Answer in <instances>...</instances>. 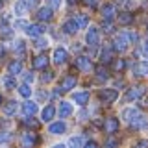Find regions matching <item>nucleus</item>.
Masks as SVG:
<instances>
[{
  "label": "nucleus",
  "mask_w": 148,
  "mask_h": 148,
  "mask_svg": "<svg viewBox=\"0 0 148 148\" xmlns=\"http://www.w3.org/2000/svg\"><path fill=\"white\" fill-rule=\"evenodd\" d=\"M128 45H132V41H130V37H128V32H124V34H119L117 37H115L113 50H117V52H126Z\"/></svg>",
  "instance_id": "1"
},
{
  "label": "nucleus",
  "mask_w": 148,
  "mask_h": 148,
  "mask_svg": "<svg viewBox=\"0 0 148 148\" xmlns=\"http://www.w3.org/2000/svg\"><path fill=\"white\" fill-rule=\"evenodd\" d=\"M119 96V92L115 89H102L100 91V100L106 102V104H111V102H115Z\"/></svg>",
  "instance_id": "2"
},
{
  "label": "nucleus",
  "mask_w": 148,
  "mask_h": 148,
  "mask_svg": "<svg viewBox=\"0 0 148 148\" xmlns=\"http://www.w3.org/2000/svg\"><path fill=\"white\" fill-rule=\"evenodd\" d=\"M87 45L89 46H98L100 43V34H98V28H91L89 32H87Z\"/></svg>",
  "instance_id": "3"
},
{
  "label": "nucleus",
  "mask_w": 148,
  "mask_h": 148,
  "mask_svg": "<svg viewBox=\"0 0 148 148\" xmlns=\"http://www.w3.org/2000/svg\"><path fill=\"white\" fill-rule=\"evenodd\" d=\"M143 95H145V87H143V85L132 87V89L126 92V100H130V102H132V100H139Z\"/></svg>",
  "instance_id": "4"
},
{
  "label": "nucleus",
  "mask_w": 148,
  "mask_h": 148,
  "mask_svg": "<svg viewBox=\"0 0 148 148\" xmlns=\"http://www.w3.org/2000/svg\"><path fill=\"white\" fill-rule=\"evenodd\" d=\"M61 30H63L67 35H74L78 30H80V24L76 22V18H72V21H67V22H65V24L61 26Z\"/></svg>",
  "instance_id": "5"
},
{
  "label": "nucleus",
  "mask_w": 148,
  "mask_h": 148,
  "mask_svg": "<svg viewBox=\"0 0 148 148\" xmlns=\"http://www.w3.org/2000/svg\"><path fill=\"white\" fill-rule=\"evenodd\" d=\"M76 65H78V69H80V71H83V72H91V71H92L91 59L85 58V56H80V58L76 59Z\"/></svg>",
  "instance_id": "6"
},
{
  "label": "nucleus",
  "mask_w": 148,
  "mask_h": 148,
  "mask_svg": "<svg viewBox=\"0 0 148 148\" xmlns=\"http://www.w3.org/2000/svg\"><path fill=\"white\" fill-rule=\"evenodd\" d=\"M67 58H69L67 50L61 48V46L54 50V63H56V65H61V63H65V61H67Z\"/></svg>",
  "instance_id": "7"
},
{
  "label": "nucleus",
  "mask_w": 148,
  "mask_h": 148,
  "mask_svg": "<svg viewBox=\"0 0 148 148\" xmlns=\"http://www.w3.org/2000/svg\"><path fill=\"white\" fill-rule=\"evenodd\" d=\"M74 85H76V78L74 76H65L61 80V83H59V89L61 91H71Z\"/></svg>",
  "instance_id": "8"
},
{
  "label": "nucleus",
  "mask_w": 148,
  "mask_h": 148,
  "mask_svg": "<svg viewBox=\"0 0 148 148\" xmlns=\"http://www.w3.org/2000/svg\"><path fill=\"white\" fill-rule=\"evenodd\" d=\"M43 32H45V28L39 24H30L26 28V35H30V37H41Z\"/></svg>",
  "instance_id": "9"
},
{
  "label": "nucleus",
  "mask_w": 148,
  "mask_h": 148,
  "mask_svg": "<svg viewBox=\"0 0 148 148\" xmlns=\"http://www.w3.org/2000/svg\"><path fill=\"white\" fill-rule=\"evenodd\" d=\"M30 0H17V4H15V13L17 15H24V13L30 9Z\"/></svg>",
  "instance_id": "10"
},
{
  "label": "nucleus",
  "mask_w": 148,
  "mask_h": 148,
  "mask_svg": "<svg viewBox=\"0 0 148 148\" xmlns=\"http://www.w3.org/2000/svg\"><path fill=\"white\" fill-rule=\"evenodd\" d=\"M119 126H120V124H119L117 119H113V117L106 119V133H117Z\"/></svg>",
  "instance_id": "11"
},
{
  "label": "nucleus",
  "mask_w": 148,
  "mask_h": 148,
  "mask_svg": "<svg viewBox=\"0 0 148 148\" xmlns=\"http://www.w3.org/2000/svg\"><path fill=\"white\" fill-rule=\"evenodd\" d=\"M102 17H104V21H108V22L115 17V6L113 4H106V6L102 8Z\"/></svg>",
  "instance_id": "12"
},
{
  "label": "nucleus",
  "mask_w": 148,
  "mask_h": 148,
  "mask_svg": "<svg viewBox=\"0 0 148 148\" xmlns=\"http://www.w3.org/2000/svg\"><path fill=\"white\" fill-rule=\"evenodd\" d=\"M56 117V108L54 106H46V108L43 109V113H41V119L45 120V122H50Z\"/></svg>",
  "instance_id": "13"
},
{
  "label": "nucleus",
  "mask_w": 148,
  "mask_h": 148,
  "mask_svg": "<svg viewBox=\"0 0 148 148\" xmlns=\"http://www.w3.org/2000/svg\"><path fill=\"white\" fill-rule=\"evenodd\" d=\"M139 115H141V113H139L137 108H130V109H124L122 111V119L126 120V122H132V120L135 119V117H139Z\"/></svg>",
  "instance_id": "14"
},
{
  "label": "nucleus",
  "mask_w": 148,
  "mask_h": 148,
  "mask_svg": "<svg viewBox=\"0 0 148 148\" xmlns=\"http://www.w3.org/2000/svg\"><path fill=\"white\" fill-rule=\"evenodd\" d=\"M67 130V126H65V122H54V124H50V128H48V132L52 133V135H61V133Z\"/></svg>",
  "instance_id": "15"
},
{
  "label": "nucleus",
  "mask_w": 148,
  "mask_h": 148,
  "mask_svg": "<svg viewBox=\"0 0 148 148\" xmlns=\"http://www.w3.org/2000/svg\"><path fill=\"white\" fill-rule=\"evenodd\" d=\"M72 100L76 102V104H80V106H85L87 102H89V92H74L72 95Z\"/></svg>",
  "instance_id": "16"
},
{
  "label": "nucleus",
  "mask_w": 148,
  "mask_h": 148,
  "mask_svg": "<svg viewBox=\"0 0 148 148\" xmlns=\"http://www.w3.org/2000/svg\"><path fill=\"white\" fill-rule=\"evenodd\" d=\"M37 18L39 21H50L52 18V8H41L39 11H37Z\"/></svg>",
  "instance_id": "17"
},
{
  "label": "nucleus",
  "mask_w": 148,
  "mask_h": 148,
  "mask_svg": "<svg viewBox=\"0 0 148 148\" xmlns=\"http://www.w3.org/2000/svg\"><path fill=\"white\" fill-rule=\"evenodd\" d=\"M133 72H135L137 76H146L148 74V61H139L135 65V69H133Z\"/></svg>",
  "instance_id": "18"
},
{
  "label": "nucleus",
  "mask_w": 148,
  "mask_h": 148,
  "mask_svg": "<svg viewBox=\"0 0 148 148\" xmlns=\"http://www.w3.org/2000/svg\"><path fill=\"white\" fill-rule=\"evenodd\" d=\"M22 111H24V113L28 115V117H34V115L37 113V104L35 102H24V104H22Z\"/></svg>",
  "instance_id": "19"
},
{
  "label": "nucleus",
  "mask_w": 148,
  "mask_h": 148,
  "mask_svg": "<svg viewBox=\"0 0 148 148\" xmlns=\"http://www.w3.org/2000/svg\"><path fill=\"white\" fill-rule=\"evenodd\" d=\"M15 111H17V102H8L6 106L2 108V113L6 115V117H11V115H15Z\"/></svg>",
  "instance_id": "20"
},
{
  "label": "nucleus",
  "mask_w": 148,
  "mask_h": 148,
  "mask_svg": "<svg viewBox=\"0 0 148 148\" xmlns=\"http://www.w3.org/2000/svg\"><path fill=\"white\" fill-rule=\"evenodd\" d=\"M59 115H61V119H67L69 115H72V106L69 104V102H61V106H59Z\"/></svg>",
  "instance_id": "21"
},
{
  "label": "nucleus",
  "mask_w": 148,
  "mask_h": 148,
  "mask_svg": "<svg viewBox=\"0 0 148 148\" xmlns=\"http://www.w3.org/2000/svg\"><path fill=\"white\" fill-rule=\"evenodd\" d=\"M46 65H48V58L46 56H37L34 59V69H46Z\"/></svg>",
  "instance_id": "22"
},
{
  "label": "nucleus",
  "mask_w": 148,
  "mask_h": 148,
  "mask_svg": "<svg viewBox=\"0 0 148 148\" xmlns=\"http://www.w3.org/2000/svg\"><path fill=\"white\" fill-rule=\"evenodd\" d=\"M8 71H9V74L17 76V74L22 72V63L21 61H11V63H9V67H8Z\"/></svg>",
  "instance_id": "23"
},
{
  "label": "nucleus",
  "mask_w": 148,
  "mask_h": 148,
  "mask_svg": "<svg viewBox=\"0 0 148 148\" xmlns=\"http://www.w3.org/2000/svg\"><path fill=\"white\" fill-rule=\"evenodd\" d=\"M35 143H37V135H35V133H24V135H22V145H24V146L35 145Z\"/></svg>",
  "instance_id": "24"
},
{
  "label": "nucleus",
  "mask_w": 148,
  "mask_h": 148,
  "mask_svg": "<svg viewBox=\"0 0 148 148\" xmlns=\"http://www.w3.org/2000/svg\"><path fill=\"white\" fill-rule=\"evenodd\" d=\"M95 72H96V78H98V80H102V82L109 78V74H108V71H106L104 67H96V69H95Z\"/></svg>",
  "instance_id": "25"
},
{
  "label": "nucleus",
  "mask_w": 148,
  "mask_h": 148,
  "mask_svg": "<svg viewBox=\"0 0 148 148\" xmlns=\"http://www.w3.org/2000/svg\"><path fill=\"white\" fill-rule=\"evenodd\" d=\"M2 83L8 87V89H15V87H17V82L13 80V74H9V76H6V78L2 80Z\"/></svg>",
  "instance_id": "26"
},
{
  "label": "nucleus",
  "mask_w": 148,
  "mask_h": 148,
  "mask_svg": "<svg viewBox=\"0 0 148 148\" xmlns=\"http://www.w3.org/2000/svg\"><path fill=\"white\" fill-rule=\"evenodd\" d=\"M132 124H133L135 128H145V126H146V117L139 115V117H135V119L132 120Z\"/></svg>",
  "instance_id": "27"
},
{
  "label": "nucleus",
  "mask_w": 148,
  "mask_h": 148,
  "mask_svg": "<svg viewBox=\"0 0 148 148\" xmlns=\"http://www.w3.org/2000/svg\"><path fill=\"white\" fill-rule=\"evenodd\" d=\"M74 18H76V22L80 24V28H85V26H87V22H89L87 15H83V13H78V15L74 17Z\"/></svg>",
  "instance_id": "28"
},
{
  "label": "nucleus",
  "mask_w": 148,
  "mask_h": 148,
  "mask_svg": "<svg viewBox=\"0 0 148 148\" xmlns=\"http://www.w3.org/2000/svg\"><path fill=\"white\" fill-rule=\"evenodd\" d=\"M18 92H21V95L24 96V98H28V96L32 95V89H30V85H28V83L24 82V83H22L21 87H18Z\"/></svg>",
  "instance_id": "29"
},
{
  "label": "nucleus",
  "mask_w": 148,
  "mask_h": 148,
  "mask_svg": "<svg viewBox=\"0 0 148 148\" xmlns=\"http://www.w3.org/2000/svg\"><path fill=\"white\" fill-rule=\"evenodd\" d=\"M132 21H133V17L130 15V13H122V15L119 17V22H120V24H130Z\"/></svg>",
  "instance_id": "30"
},
{
  "label": "nucleus",
  "mask_w": 148,
  "mask_h": 148,
  "mask_svg": "<svg viewBox=\"0 0 148 148\" xmlns=\"http://www.w3.org/2000/svg\"><path fill=\"white\" fill-rule=\"evenodd\" d=\"M83 145V139L82 137H72L69 139V146H82Z\"/></svg>",
  "instance_id": "31"
},
{
  "label": "nucleus",
  "mask_w": 148,
  "mask_h": 148,
  "mask_svg": "<svg viewBox=\"0 0 148 148\" xmlns=\"http://www.w3.org/2000/svg\"><path fill=\"white\" fill-rule=\"evenodd\" d=\"M124 67H126V61H124V59H117V61L113 63V69H115V71H122Z\"/></svg>",
  "instance_id": "32"
},
{
  "label": "nucleus",
  "mask_w": 148,
  "mask_h": 148,
  "mask_svg": "<svg viewBox=\"0 0 148 148\" xmlns=\"http://www.w3.org/2000/svg\"><path fill=\"white\" fill-rule=\"evenodd\" d=\"M100 59H102V61H111V50H104V52H102L100 54Z\"/></svg>",
  "instance_id": "33"
},
{
  "label": "nucleus",
  "mask_w": 148,
  "mask_h": 148,
  "mask_svg": "<svg viewBox=\"0 0 148 148\" xmlns=\"http://www.w3.org/2000/svg\"><path fill=\"white\" fill-rule=\"evenodd\" d=\"M13 48H15L17 52H24V41H22V39L15 41V46H13Z\"/></svg>",
  "instance_id": "34"
},
{
  "label": "nucleus",
  "mask_w": 148,
  "mask_h": 148,
  "mask_svg": "<svg viewBox=\"0 0 148 148\" xmlns=\"http://www.w3.org/2000/svg\"><path fill=\"white\" fill-rule=\"evenodd\" d=\"M37 48H46V46H48V39H43V37H41V39H37Z\"/></svg>",
  "instance_id": "35"
},
{
  "label": "nucleus",
  "mask_w": 148,
  "mask_h": 148,
  "mask_svg": "<svg viewBox=\"0 0 148 148\" xmlns=\"http://www.w3.org/2000/svg\"><path fill=\"white\" fill-rule=\"evenodd\" d=\"M24 124H26V126H32V128H37V126H39V122H37V120H34V119H26Z\"/></svg>",
  "instance_id": "36"
},
{
  "label": "nucleus",
  "mask_w": 148,
  "mask_h": 148,
  "mask_svg": "<svg viewBox=\"0 0 148 148\" xmlns=\"http://www.w3.org/2000/svg\"><path fill=\"white\" fill-rule=\"evenodd\" d=\"M9 141H11L9 133H0V143H9Z\"/></svg>",
  "instance_id": "37"
},
{
  "label": "nucleus",
  "mask_w": 148,
  "mask_h": 148,
  "mask_svg": "<svg viewBox=\"0 0 148 148\" xmlns=\"http://www.w3.org/2000/svg\"><path fill=\"white\" fill-rule=\"evenodd\" d=\"M50 8H52V9H56V8H59V6H61V2H59V0H50Z\"/></svg>",
  "instance_id": "38"
},
{
  "label": "nucleus",
  "mask_w": 148,
  "mask_h": 148,
  "mask_svg": "<svg viewBox=\"0 0 148 148\" xmlns=\"http://www.w3.org/2000/svg\"><path fill=\"white\" fill-rule=\"evenodd\" d=\"M24 82H26V83H32V82H34V74H32V72H26Z\"/></svg>",
  "instance_id": "39"
},
{
  "label": "nucleus",
  "mask_w": 148,
  "mask_h": 148,
  "mask_svg": "<svg viewBox=\"0 0 148 148\" xmlns=\"http://www.w3.org/2000/svg\"><path fill=\"white\" fill-rule=\"evenodd\" d=\"M54 78V72H45V76H43V82H50Z\"/></svg>",
  "instance_id": "40"
},
{
  "label": "nucleus",
  "mask_w": 148,
  "mask_h": 148,
  "mask_svg": "<svg viewBox=\"0 0 148 148\" xmlns=\"http://www.w3.org/2000/svg\"><path fill=\"white\" fill-rule=\"evenodd\" d=\"M0 34H2L4 37H8V35H11V32H9V28H8V26H4L2 30H0Z\"/></svg>",
  "instance_id": "41"
},
{
  "label": "nucleus",
  "mask_w": 148,
  "mask_h": 148,
  "mask_svg": "<svg viewBox=\"0 0 148 148\" xmlns=\"http://www.w3.org/2000/svg\"><path fill=\"white\" fill-rule=\"evenodd\" d=\"M128 37H130V41H132V43H135V41L139 39L137 34H133V32H128Z\"/></svg>",
  "instance_id": "42"
},
{
  "label": "nucleus",
  "mask_w": 148,
  "mask_h": 148,
  "mask_svg": "<svg viewBox=\"0 0 148 148\" xmlns=\"http://www.w3.org/2000/svg\"><path fill=\"white\" fill-rule=\"evenodd\" d=\"M15 28H28V24H26V21H17Z\"/></svg>",
  "instance_id": "43"
},
{
  "label": "nucleus",
  "mask_w": 148,
  "mask_h": 148,
  "mask_svg": "<svg viewBox=\"0 0 148 148\" xmlns=\"http://www.w3.org/2000/svg\"><path fill=\"white\" fill-rule=\"evenodd\" d=\"M85 4L91 6V8H96V6H98V0H85Z\"/></svg>",
  "instance_id": "44"
},
{
  "label": "nucleus",
  "mask_w": 148,
  "mask_h": 148,
  "mask_svg": "<svg viewBox=\"0 0 148 148\" xmlns=\"http://www.w3.org/2000/svg\"><path fill=\"white\" fill-rule=\"evenodd\" d=\"M143 52L148 56V41H145V45H143Z\"/></svg>",
  "instance_id": "45"
},
{
  "label": "nucleus",
  "mask_w": 148,
  "mask_h": 148,
  "mask_svg": "<svg viewBox=\"0 0 148 148\" xmlns=\"http://www.w3.org/2000/svg\"><path fill=\"white\" fill-rule=\"evenodd\" d=\"M106 145H108V146H115V145H117V141H115V139H109Z\"/></svg>",
  "instance_id": "46"
},
{
  "label": "nucleus",
  "mask_w": 148,
  "mask_h": 148,
  "mask_svg": "<svg viewBox=\"0 0 148 148\" xmlns=\"http://www.w3.org/2000/svg\"><path fill=\"white\" fill-rule=\"evenodd\" d=\"M126 6H128L130 9H132V8H135V2H133V0H128V2H126Z\"/></svg>",
  "instance_id": "47"
},
{
  "label": "nucleus",
  "mask_w": 148,
  "mask_h": 148,
  "mask_svg": "<svg viewBox=\"0 0 148 148\" xmlns=\"http://www.w3.org/2000/svg\"><path fill=\"white\" fill-rule=\"evenodd\" d=\"M37 2H39V0H30V6H32V8H35V6H37Z\"/></svg>",
  "instance_id": "48"
},
{
  "label": "nucleus",
  "mask_w": 148,
  "mask_h": 148,
  "mask_svg": "<svg viewBox=\"0 0 148 148\" xmlns=\"http://www.w3.org/2000/svg\"><path fill=\"white\" fill-rule=\"evenodd\" d=\"M85 145H87V146H96V143H95V141H87Z\"/></svg>",
  "instance_id": "49"
},
{
  "label": "nucleus",
  "mask_w": 148,
  "mask_h": 148,
  "mask_svg": "<svg viewBox=\"0 0 148 148\" xmlns=\"http://www.w3.org/2000/svg\"><path fill=\"white\" fill-rule=\"evenodd\" d=\"M0 104H2V95H0Z\"/></svg>",
  "instance_id": "50"
},
{
  "label": "nucleus",
  "mask_w": 148,
  "mask_h": 148,
  "mask_svg": "<svg viewBox=\"0 0 148 148\" xmlns=\"http://www.w3.org/2000/svg\"><path fill=\"white\" fill-rule=\"evenodd\" d=\"M69 2H78V0H69Z\"/></svg>",
  "instance_id": "51"
},
{
  "label": "nucleus",
  "mask_w": 148,
  "mask_h": 148,
  "mask_svg": "<svg viewBox=\"0 0 148 148\" xmlns=\"http://www.w3.org/2000/svg\"><path fill=\"white\" fill-rule=\"evenodd\" d=\"M0 8H2V0H0Z\"/></svg>",
  "instance_id": "52"
}]
</instances>
